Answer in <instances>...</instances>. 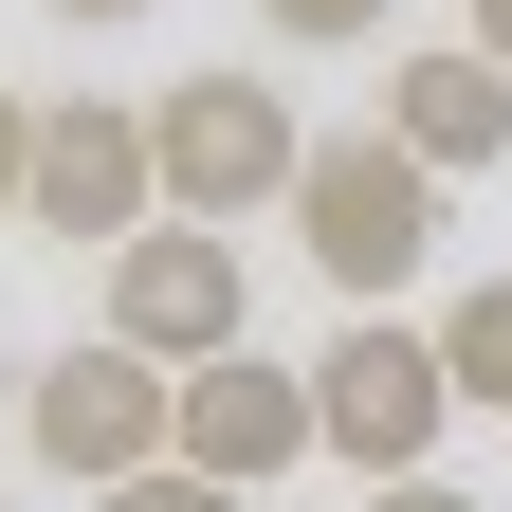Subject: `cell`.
I'll return each mask as SVG.
<instances>
[{"label": "cell", "mask_w": 512, "mask_h": 512, "mask_svg": "<svg viewBox=\"0 0 512 512\" xmlns=\"http://www.w3.org/2000/svg\"><path fill=\"white\" fill-rule=\"evenodd\" d=\"M110 348H147V366H220V348H256L238 238H220V220H147V238L110 256Z\"/></svg>", "instance_id": "cell-5"}, {"label": "cell", "mask_w": 512, "mask_h": 512, "mask_svg": "<svg viewBox=\"0 0 512 512\" xmlns=\"http://www.w3.org/2000/svg\"><path fill=\"white\" fill-rule=\"evenodd\" d=\"M384 128H403L439 183H476V165H512V74H494L476 37H439V55H403V74H384Z\"/></svg>", "instance_id": "cell-8"}, {"label": "cell", "mask_w": 512, "mask_h": 512, "mask_svg": "<svg viewBox=\"0 0 512 512\" xmlns=\"http://www.w3.org/2000/svg\"><path fill=\"white\" fill-rule=\"evenodd\" d=\"M147 147H165V220H256V202H293L311 183V128H293V92H256V74H183V92H147Z\"/></svg>", "instance_id": "cell-4"}, {"label": "cell", "mask_w": 512, "mask_h": 512, "mask_svg": "<svg viewBox=\"0 0 512 512\" xmlns=\"http://www.w3.org/2000/svg\"><path fill=\"white\" fill-rule=\"evenodd\" d=\"M293 238H311V275H330L348 311H384L439 256V165L403 147V128H311V183H293Z\"/></svg>", "instance_id": "cell-1"}, {"label": "cell", "mask_w": 512, "mask_h": 512, "mask_svg": "<svg viewBox=\"0 0 512 512\" xmlns=\"http://www.w3.org/2000/svg\"><path fill=\"white\" fill-rule=\"evenodd\" d=\"M476 55H494V74H512V0H476Z\"/></svg>", "instance_id": "cell-14"}, {"label": "cell", "mask_w": 512, "mask_h": 512, "mask_svg": "<svg viewBox=\"0 0 512 512\" xmlns=\"http://www.w3.org/2000/svg\"><path fill=\"white\" fill-rule=\"evenodd\" d=\"M256 19H275V37H311V55H330V37H384V0H256Z\"/></svg>", "instance_id": "cell-11"}, {"label": "cell", "mask_w": 512, "mask_h": 512, "mask_svg": "<svg viewBox=\"0 0 512 512\" xmlns=\"http://www.w3.org/2000/svg\"><path fill=\"white\" fill-rule=\"evenodd\" d=\"M19 439H37V458L55 476H74V494H128V476H165L183 458V366H147V348H55L37 384H19Z\"/></svg>", "instance_id": "cell-3"}, {"label": "cell", "mask_w": 512, "mask_h": 512, "mask_svg": "<svg viewBox=\"0 0 512 512\" xmlns=\"http://www.w3.org/2000/svg\"><path fill=\"white\" fill-rule=\"evenodd\" d=\"M293 458H330V421H311V366H275V348H220V366H183V476H220V494H275Z\"/></svg>", "instance_id": "cell-7"}, {"label": "cell", "mask_w": 512, "mask_h": 512, "mask_svg": "<svg viewBox=\"0 0 512 512\" xmlns=\"http://www.w3.org/2000/svg\"><path fill=\"white\" fill-rule=\"evenodd\" d=\"M366 512H476V494H458V476H384Z\"/></svg>", "instance_id": "cell-13"}, {"label": "cell", "mask_w": 512, "mask_h": 512, "mask_svg": "<svg viewBox=\"0 0 512 512\" xmlns=\"http://www.w3.org/2000/svg\"><path fill=\"white\" fill-rule=\"evenodd\" d=\"M92 512H256V494H220V476H183V458H165V476H128V494H92Z\"/></svg>", "instance_id": "cell-10"}, {"label": "cell", "mask_w": 512, "mask_h": 512, "mask_svg": "<svg viewBox=\"0 0 512 512\" xmlns=\"http://www.w3.org/2000/svg\"><path fill=\"white\" fill-rule=\"evenodd\" d=\"M55 19H147V0H55Z\"/></svg>", "instance_id": "cell-15"}, {"label": "cell", "mask_w": 512, "mask_h": 512, "mask_svg": "<svg viewBox=\"0 0 512 512\" xmlns=\"http://www.w3.org/2000/svg\"><path fill=\"white\" fill-rule=\"evenodd\" d=\"M37 202V92H0V220Z\"/></svg>", "instance_id": "cell-12"}, {"label": "cell", "mask_w": 512, "mask_h": 512, "mask_svg": "<svg viewBox=\"0 0 512 512\" xmlns=\"http://www.w3.org/2000/svg\"><path fill=\"white\" fill-rule=\"evenodd\" d=\"M439 366H458V403H494V421H512V275H476L458 311H439Z\"/></svg>", "instance_id": "cell-9"}, {"label": "cell", "mask_w": 512, "mask_h": 512, "mask_svg": "<svg viewBox=\"0 0 512 512\" xmlns=\"http://www.w3.org/2000/svg\"><path fill=\"white\" fill-rule=\"evenodd\" d=\"M311 421H330V458L384 494V476H439V421H458V366H439V330H403V311H348L330 348H311Z\"/></svg>", "instance_id": "cell-2"}, {"label": "cell", "mask_w": 512, "mask_h": 512, "mask_svg": "<svg viewBox=\"0 0 512 512\" xmlns=\"http://www.w3.org/2000/svg\"><path fill=\"white\" fill-rule=\"evenodd\" d=\"M37 238H74V256H128L165 220V147H147V110H110V92H55L37 110Z\"/></svg>", "instance_id": "cell-6"}]
</instances>
